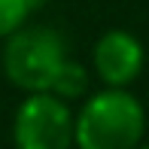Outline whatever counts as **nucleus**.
<instances>
[{
  "instance_id": "1",
  "label": "nucleus",
  "mask_w": 149,
  "mask_h": 149,
  "mask_svg": "<svg viewBox=\"0 0 149 149\" xmlns=\"http://www.w3.org/2000/svg\"><path fill=\"white\" fill-rule=\"evenodd\" d=\"M146 137V107L128 88H100L76 113V149H140Z\"/></svg>"
},
{
  "instance_id": "2",
  "label": "nucleus",
  "mask_w": 149,
  "mask_h": 149,
  "mask_svg": "<svg viewBox=\"0 0 149 149\" xmlns=\"http://www.w3.org/2000/svg\"><path fill=\"white\" fill-rule=\"evenodd\" d=\"M67 58V43L58 31L43 24H24L12 37H6L3 73L24 94L52 91Z\"/></svg>"
},
{
  "instance_id": "3",
  "label": "nucleus",
  "mask_w": 149,
  "mask_h": 149,
  "mask_svg": "<svg viewBox=\"0 0 149 149\" xmlns=\"http://www.w3.org/2000/svg\"><path fill=\"white\" fill-rule=\"evenodd\" d=\"M76 134V113L52 91L24 94L12 116L15 149H70Z\"/></svg>"
},
{
  "instance_id": "4",
  "label": "nucleus",
  "mask_w": 149,
  "mask_h": 149,
  "mask_svg": "<svg viewBox=\"0 0 149 149\" xmlns=\"http://www.w3.org/2000/svg\"><path fill=\"white\" fill-rule=\"evenodd\" d=\"M91 67L104 88H128L146 67V49L131 31L113 28L97 37L91 49Z\"/></svg>"
},
{
  "instance_id": "5",
  "label": "nucleus",
  "mask_w": 149,
  "mask_h": 149,
  "mask_svg": "<svg viewBox=\"0 0 149 149\" xmlns=\"http://www.w3.org/2000/svg\"><path fill=\"white\" fill-rule=\"evenodd\" d=\"M52 94L64 97L67 104L76 100V97H88V70L79 61L67 58L61 73H58V79H55V85H52Z\"/></svg>"
},
{
  "instance_id": "6",
  "label": "nucleus",
  "mask_w": 149,
  "mask_h": 149,
  "mask_svg": "<svg viewBox=\"0 0 149 149\" xmlns=\"http://www.w3.org/2000/svg\"><path fill=\"white\" fill-rule=\"evenodd\" d=\"M31 12L33 9L28 0H0V40L12 37L18 28H24Z\"/></svg>"
},
{
  "instance_id": "7",
  "label": "nucleus",
  "mask_w": 149,
  "mask_h": 149,
  "mask_svg": "<svg viewBox=\"0 0 149 149\" xmlns=\"http://www.w3.org/2000/svg\"><path fill=\"white\" fill-rule=\"evenodd\" d=\"M28 3H31V9H33V12H37V9H40V6H46V0H28Z\"/></svg>"
},
{
  "instance_id": "8",
  "label": "nucleus",
  "mask_w": 149,
  "mask_h": 149,
  "mask_svg": "<svg viewBox=\"0 0 149 149\" xmlns=\"http://www.w3.org/2000/svg\"><path fill=\"white\" fill-rule=\"evenodd\" d=\"M140 149H149V143H143V146H140Z\"/></svg>"
}]
</instances>
